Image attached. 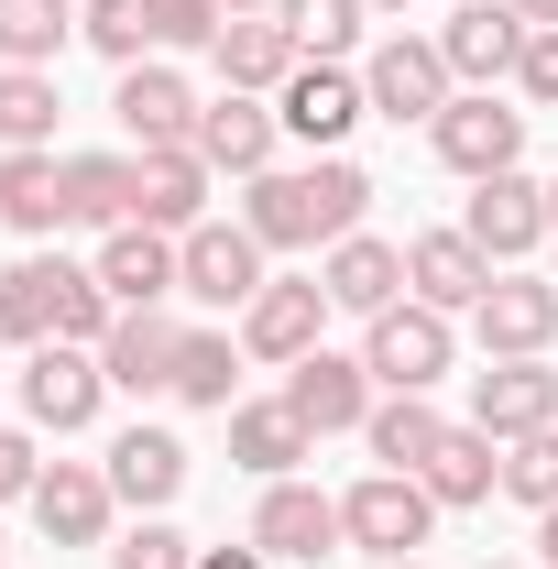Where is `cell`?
<instances>
[{"mask_svg": "<svg viewBox=\"0 0 558 569\" xmlns=\"http://www.w3.org/2000/svg\"><path fill=\"white\" fill-rule=\"evenodd\" d=\"M0 569H11V559H0Z\"/></svg>", "mask_w": 558, "mask_h": 569, "instance_id": "obj_52", "label": "cell"}, {"mask_svg": "<svg viewBox=\"0 0 558 569\" xmlns=\"http://www.w3.org/2000/svg\"><path fill=\"white\" fill-rule=\"evenodd\" d=\"M449 11H460V0H449Z\"/></svg>", "mask_w": 558, "mask_h": 569, "instance_id": "obj_51", "label": "cell"}, {"mask_svg": "<svg viewBox=\"0 0 558 569\" xmlns=\"http://www.w3.org/2000/svg\"><path fill=\"white\" fill-rule=\"evenodd\" d=\"M361 11H406V0H361Z\"/></svg>", "mask_w": 558, "mask_h": 569, "instance_id": "obj_49", "label": "cell"}, {"mask_svg": "<svg viewBox=\"0 0 558 569\" xmlns=\"http://www.w3.org/2000/svg\"><path fill=\"white\" fill-rule=\"evenodd\" d=\"M176 318L165 307H121L110 318V340H99V372H110V395H176Z\"/></svg>", "mask_w": 558, "mask_h": 569, "instance_id": "obj_20", "label": "cell"}, {"mask_svg": "<svg viewBox=\"0 0 558 569\" xmlns=\"http://www.w3.org/2000/svg\"><path fill=\"white\" fill-rule=\"evenodd\" d=\"M318 284H329V307H340V318H383V307H406V241L350 230V241L318 252Z\"/></svg>", "mask_w": 558, "mask_h": 569, "instance_id": "obj_15", "label": "cell"}, {"mask_svg": "<svg viewBox=\"0 0 558 569\" xmlns=\"http://www.w3.org/2000/svg\"><path fill=\"white\" fill-rule=\"evenodd\" d=\"M77 33V0H0V67H56Z\"/></svg>", "mask_w": 558, "mask_h": 569, "instance_id": "obj_34", "label": "cell"}, {"mask_svg": "<svg viewBox=\"0 0 558 569\" xmlns=\"http://www.w3.org/2000/svg\"><path fill=\"white\" fill-rule=\"evenodd\" d=\"M471 427L482 438H537V427H558V361H482L471 372Z\"/></svg>", "mask_w": 558, "mask_h": 569, "instance_id": "obj_19", "label": "cell"}, {"mask_svg": "<svg viewBox=\"0 0 558 569\" xmlns=\"http://www.w3.org/2000/svg\"><path fill=\"white\" fill-rule=\"evenodd\" d=\"M110 110H121V132H132V153H165V142H198V88L165 67V56H142V67H121V88H110Z\"/></svg>", "mask_w": 558, "mask_h": 569, "instance_id": "obj_11", "label": "cell"}, {"mask_svg": "<svg viewBox=\"0 0 558 569\" xmlns=\"http://www.w3.org/2000/svg\"><path fill=\"white\" fill-rule=\"evenodd\" d=\"M0 230H67V153H0Z\"/></svg>", "mask_w": 558, "mask_h": 569, "instance_id": "obj_29", "label": "cell"}, {"mask_svg": "<svg viewBox=\"0 0 558 569\" xmlns=\"http://www.w3.org/2000/svg\"><path fill=\"white\" fill-rule=\"evenodd\" d=\"M482 569H526V559H482Z\"/></svg>", "mask_w": 558, "mask_h": 569, "instance_id": "obj_50", "label": "cell"}, {"mask_svg": "<svg viewBox=\"0 0 558 569\" xmlns=\"http://www.w3.org/2000/svg\"><path fill=\"white\" fill-rule=\"evenodd\" d=\"M230 460L252 482H296V460H318V438H307V417L285 395H263V406H230Z\"/></svg>", "mask_w": 558, "mask_h": 569, "instance_id": "obj_27", "label": "cell"}, {"mask_svg": "<svg viewBox=\"0 0 558 569\" xmlns=\"http://www.w3.org/2000/svg\"><path fill=\"white\" fill-rule=\"evenodd\" d=\"M361 438H372V460H383V471H427V449L449 438V417H438L427 395H383V406L361 417Z\"/></svg>", "mask_w": 558, "mask_h": 569, "instance_id": "obj_31", "label": "cell"}, {"mask_svg": "<svg viewBox=\"0 0 558 569\" xmlns=\"http://www.w3.org/2000/svg\"><path fill=\"white\" fill-rule=\"evenodd\" d=\"M372 569H427V559H372Z\"/></svg>", "mask_w": 558, "mask_h": 569, "instance_id": "obj_48", "label": "cell"}, {"mask_svg": "<svg viewBox=\"0 0 558 569\" xmlns=\"http://www.w3.org/2000/svg\"><path fill=\"white\" fill-rule=\"evenodd\" d=\"M99 284H110L121 307H165V296L187 284V263H176V230H153V219H132V230H99Z\"/></svg>", "mask_w": 558, "mask_h": 569, "instance_id": "obj_23", "label": "cell"}, {"mask_svg": "<svg viewBox=\"0 0 558 569\" xmlns=\"http://www.w3.org/2000/svg\"><path fill=\"white\" fill-rule=\"evenodd\" d=\"M427 142H438V164H449V176H471V187H482V176H504V164H526V110H504L492 88H460V99L427 121Z\"/></svg>", "mask_w": 558, "mask_h": 569, "instance_id": "obj_8", "label": "cell"}, {"mask_svg": "<svg viewBox=\"0 0 558 569\" xmlns=\"http://www.w3.org/2000/svg\"><path fill=\"white\" fill-rule=\"evenodd\" d=\"M275 142H285V121H275V99H252V88H219L209 110H198V153H209L219 176H263L275 164Z\"/></svg>", "mask_w": 558, "mask_h": 569, "instance_id": "obj_21", "label": "cell"}, {"mask_svg": "<svg viewBox=\"0 0 558 569\" xmlns=\"http://www.w3.org/2000/svg\"><path fill=\"white\" fill-rule=\"evenodd\" d=\"M99 406H110V372H99V351L44 340V351L22 361V417L44 427V438H88V427H99Z\"/></svg>", "mask_w": 558, "mask_h": 569, "instance_id": "obj_5", "label": "cell"}, {"mask_svg": "<svg viewBox=\"0 0 558 569\" xmlns=\"http://www.w3.org/2000/svg\"><path fill=\"white\" fill-rule=\"evenodd\" d=\"M471 340L482 361H548L558 351V274H492V296L471 307Z\"/></svg>", "mask_w": 558, "mask_h": 569, "instance_id": "obj_6", "label": "cell"}, {"mask_svg": "<svg viewBox=\"0 0 558 569\" xmlns=\"http://www.w3.org/2000/svg\"><path fill=\"white\" fill-rule=\"evenodd\" d=\"M142 219V153H67V230H132Z\"/></svg>", "mask_w": 558, "mask_h": 569, "instance_id": "obj_25", "label": "cell"}, {"mask_svg": "<svg viewBox=\"0 0 558 569\" xmlns=\"http://www.w3.org/2000/svg\"><path fill=\"white\" fill-rule=\"evenodd\" d=\"M460 230L482 241L492 263H526V252L548 241V187H537L526 164H504V176H482V187H471V209H460Z\"/></svg>", "mask_w": 558, "mask_h": 569, "instance_id": "obj_14", "label": "cell"}, {"mask_svg": "<svg viewBox=\"0 0 558 569\" xmlns=\"http://www.w3.org/2000/svg\"><path fill=\"white\" fill-rule=\"evenodd\" d=\"M252 548L263 559H340V493H318V482H263L252 503Z\"/></svg>", "mask_w": 558, "mask_h": 569, "instance_id": "obj_16", "label": "cell"}, {"mask_svg": "<svg viewBox=\"0 0 558 569\" xmlns=\"http://www.w3.org/2000/svg\"><path fill=\"white\" fill-rule=\"evenodd\" d=\"M548 252H558V187H548Z\"/></svg>", "mask_w": 558, "mask_h": 569, "instance_id": "obj_47", "label": "cell"}, {"mask_svg": "<svg viewBox=\"0 0 558 569\" xmlns=\"http://www.w3.org/2000/svg\"><path fill=\"white\" fill-rule=\"evenodd\" d=\"M209 67H219V88H252V99H275L285 77L307 67V56H296V33H285L275 11H241V22H219Z\"/></svg>", "mask_w": 558, "mask_h": 569, "instance_id": "obj_24", "label": "cell"}, {"mask_svg": "<svg viewBox=\"0 0 558 569\" xmlns=\"http://www.w3.org/2000/svg\"><path fill=\"white\" fill-rule=\"evenodd\" d=\"M56 110H67V99H56L44 67H0V142H11V153H56Z\"/></svg>", "mask_w": 558, "mask_h": 569, "instance_id": "obj_33", "label": "cell"}, {"mask_svg": "<svg viewBox=\"0 0 558 569\" xmlns=\"http://www.w3.org/2000/svg\"><path fill=\"white\" fill-rule=\"evenodd\" d=\"M209 187H219V164L198 153V142L142 153V219H153V230H176V241H187V230L209 219Z\"/></svg>", "mask_w": 558, "mask_h": 569, "instance_id": "obj_28", "label": "cell"}, {"mask_svg": "<svg viewBox=\"0 0 558 569\" xmlns=\"http://www.w3.org/2000/svg\"><path fill=\"white\" fill-rule=\"evenodd\" d=\"M44 482V449H33V427H0V503H33Z\"/></svg>", "mask_w": 558, "mask_h": 569, "instance_id": "obj_42", "label": "cell"}, {"mask_svg": "<svg viewBox=\"0 0 558 569\" xmlns=\"http://www.w3.org/2000/svg\"><path fill=\"white\" fill-rule=\"evenodd\" d=\"M110 318H121V296L99 284V263H67V284H56V340L99 351V340H110Z\"/></svg>", "mask_w": 558, "mask_h": 569, "instance_id": "obj_37", "label": "cell"}, {"mask_svg": "<svg viewBox=\"0 0 558 569\" xmlns=\"http://www.w3.org/2000/svg\"><path fill=\"white\" fill-rule=\"evenodd\" d=\"M275 22L296 33V56H318V67H340L350 44H361V22H372V11H361V0H275Z\"/></svg>", "mask_w": 558, "mask_h": 569, "instance_id": "obj_35", "label": "cell"}, {"mask_svg": "<svg viewBox=\"0 0 558 569\" xmlns=\"http://www.w3.org/2000/svg\"><path fill=\"white\" fill-rule=\"evenodd\" d=\"M176 263H187V284H176V296H187V307H230V318L275 284V274H263V241H252L241 219H198V230L176 241Z\"/></svg>", "mask_w": 558, "mask_h": 569, "instance_id": "obj_7", "label": "cell"}, {"mask_svg": "<svg viewBox=\"0 0 558 569\" xmlns=\"http://www.w3.org/2000/svg\"><path fill=\"white\" fill-rule=\"evenodd\" d=\"M110 515H121V493H110L99 460H44V482H33V526H44V548H99Z\"/></svg>", "mask_w": 558, "mask_h": 569, "instance_id": "obj_17", "label": "cell"}, {"mask_svg": "<svg viewBox=\"0 0 558 569\" xmlns=\"http://www.w3.org/2000/svg\"><path fill=\"white\" fill-rule=\"evenodd\" d=\"M504 493L526 503V515H548V503H558V427H537V438H504Z\"/></svg>", "mask_w": 558, "mask_h": 569, "instance_id": "obj_38", "label": "cell"}, {"mask_svg": "<svg viewBox=\"0 0 558 569\" xmlns=\"http://www.w3.org/2000/svg\"><path fill=\"white\" fill-rule=\"evenodd\" d=\"M492 274H504V263H492L471 230H417V241H406V296L438 307V318H471L492 296Z\"/></svg>", "mask_w": 558, "mask_h": 569, "instance_id": "obj_10", "label": "cell"}, {"mask_svg": "<svg viewBox=\"0 0 558 569\" xmlns=\"http://www.w3.org/2000/svg\"><path fill=\"white\" fill-rule=\"evenodd\" d=\"M275 121L296 142H318V153H340V142L372 121V99H361V77H350V67H318V56H307V67L275 88Z\"/></svg>", "mask_w": 558, "mask_h": 569, "instance_id": "obj_12", "label": "cell"}, {"mask_svg": "<svg viewBox=\"0 0 558 569\" xmlns=\"http://www.w3.org/2000/svg\"><path fill=\"white\" fill-rule=\"evenodd\" d=\"M219 0H153V56H209L219 44Z\"/></svg>", "mask_w": 558, "mask_h": 569, "instance_id": "obj_40", "label": "cell"}, {"mask_svg": "<svg viewBox=\"0 0 558 569\" xmlns=\"http://www.w3.org/2000/svg\"><path fill=\"white\" fill-rule=\"evenodd\" d=\"M515 11H526V22H558V0H515Z\"/></svg>", "mask_w": 558, "mask_h": 569, "instance_id": "obj_45", "label": "cell"}, {"mask_svg": "<svg viewBox=\"0 0 558 569\" xmlns=\"http://www.w3.org/2000/svg\"><path fill=\"white\" fill-rule=\"evenodd\" d=\"M285 406L307 417V438H340V427H361L383 406V383L361 372V351H329V340H318L307 361H285Z\"/></svg>", "mask_w": 558, "mask_h": 569, "instance_id": "obj_9", "label": "cell"}, {"mask_svg": "<svg viewBox=\"0 0 558 569\" xmlns=\"http://www.w3.org/2000/svg\"><path fill=\"white\" fill-rule=\"evenodd\" d=\"M372 209V176L350 164V153H318V164H263L252 187H241V230L263 241V252H329L350 241Z\"/></svg>", "mask_w": 558, "mask_h": 569, "instance_id": "obj_1", "label": "cell"}, {"mask_svg": "<svg viewBox=\"0 0 558 569\" xmlns=\"http://www.w3.org/2000/svg\"><path fill=\"white\" fill-rule=\"evenodd\" d=\"M318 329H329V284L318 274H275L252 307H241V351L252 361H307Z\"/></svg>", "mask_w": 558, "mask_h": 569, "instance_id": "obj_18", "label": "cell"}, {"mask_svg": "<svg viewBox=\"0 0 558 569\" xmlns=\"http://www.w3.org/2000/svg\"><path fill=\"white\" fill-rule=\"evenodd\" d=\"M361 99H372L383 121H438V110L460 99V77L438 56V33H383V44L361 56Z\"/></svg>", "mask_w": 558, "mask_h": 569, "instance_id": "obj_4", "label": "cell"}, {"mask_svg": "<svg viewBox=\"0 0 558 569\" xmlns=\"http://www.w3.org/2000/svg\"><path fill=\"white\" fill-rule=\"evenodd\" d=\"M77 33H88L110 67H142V56H153V0H77Z\"/></svg>", "mask_w": 558, "mask_h": 569, "instance_id": "obj_36", "label": "cell"}, {"mask_svg": "<svg viewBox=\"0 0 558 569\" xmlns=\"http://www.w3.org/2000/svg\"><path fill=\"white\" fill-rule=\"evenodd\" d=\"M427 493H438V515H471V503H492L504 493V438H482V427L460 417L438 449H427V471H417Z\"/></svg>", "mask_w": 558, "mask_h": 569, "instance_id": "obj_26", "label": "cell"}, {"mask_svg": "<svg viewBox=\"0 0 558 569\" xmlns=\"http://www.w3.org/2000/svg\"><path fill=\"white\" fill-rule=\"evenodd\" d=\"M526 11L515 0H460L449 22H438V56H449V77L460 88H492V77H515V56H526Z\"/></svg>", "mask_w": 558, "mask_h": 569, "instance_id": "obj_13", "label": "cell"}, {"mask_svg": "<svg viewBox=\"0 0 558 569\" xmlns=\"http://www.w3.org/2000/svg\"><path fill=\"white\" fill-rule=\"evenodd\" d=\"M449 361H460V318H438V307H383V318H361V372L383 383V395H438L449 383Z\"/></svg>", "mask_w": 558, "mask_h": 569, "instance_id": "obj_2", "label": "cell"}, {"mask_svg": "<svg viewBox=\"0 0 558 569\" xmlns=\"http://www.w3.org/2000/svg\"><path fill=\"white\" fill-rule=\"evenodd\" d=\"M219 11H230V22H241V11H275V0H219Z\"/></svg>", "mask_w": 558, "mask_h": 569, "instance_id": "obj_46", "label": "cell"}, {"mask_svg": "<svg viewBox=\"0 0 558 569\" xmlns=\"http://www.w3.org/2000/svg\"><path fill=\"white\" fill-rule=\"evenodd\" d=\"M515 88H526L537 110H558V22H537V33H526V56H515Z\"/></svg>", "mask_w": 558, "mask_h": 569, "instance_id": "obj_41", "label": "cell"}, {"mask_svg": "<svg viewBox=\"0 0 558 569\" xmlns=\"http://www.w3.org/2000/svg\"><path fill=\"white\" fill-rule=\"evenodd\" d=\"M230 383H241V340H230V329H187V340H176V406L230 417Z\"/></svg>", "mask_w": 558, "mask_h": 569, "instance_id": "obj_30", "label": "cell"}, {"mask_svg": "<svg viewBox=\"0 0 558 569\" xmlns=\"http://www.w3.org/2000/svg\"><path fill=\"white\" fill-rule=\"evenodd\" d=\"M99 471H110V493L132 503V515H165V503L187 493V438L176 427H121Z\"/></svg>", "mask_w": 558, "mask_h": 569, "instance_id": "obj_22", "label": "cell"}, {"mask_svg": "<svg viewBox=\"0 0 558 569\" xmlns=\"http://www.w3.org/2000/svg\"><path fill=\"white\" fill-rule=\"evenodd\" d=\"M537 559L558 569V503H548V515H537Z\"/></svg>", "mask_w": 558, "mask_h": 569, "instance_id": "obj_44", "label": "cell"}, {"mask_svg": "<svg viewBox=\"0 0 558 569\" xmlns=\"http://www.w3.org/2000/svg\"><path fill=\"white\" fill-rule=\"evenodd\" d=\"M198 569H275V559H263V548L241 537V548H198Z\"/></svg>", "mask_w": 558, "mask_h": 569, "instance_id": "obj_43", "label": "cell"}, {"mask_svg": "<svg viewBox=\"0 0 558 569\" xmlns=\"http://www.w3.org/2000/svg\"><path fill=\"white\" fill-rule=\"evenodd\" d=\"M110 569H198V537H176L165 515H142V526L110 537Z\"/></svg>", "mask_w": 558, "mask_h": 569, "instance_id": "obj_39", "label": "cell"}, {"mask_svg": "<svg viewBox=\"0 0 558 569\" xmlns=\"http://www.w3.org/2000/svg\"><path fill=\"white\" fill-rule=\"evenodd\" d=\"M56 284H67V263H56V252L11 263V274H0V340L44 351V340H56Z\"/></svg>", "mask_w": 558, "mask_h": 569, "instance_id": "obj_32", "label": "cell"}, {"mask_svg": "<svg viewBox=\"0 0 558 569\" xmlns=\"http://www.w3.org/2000/svg\"><path fill=\"white\" fill-rule=\"evenodd\" d=\"M427 526H438V493H427L417 471H361L340 493V537L361 548V559H417Z\"/></svg>", "mask_w": 558, "mask_h": 569, "instance_id": "obj_3", "label": "cell"}]
</instances>
